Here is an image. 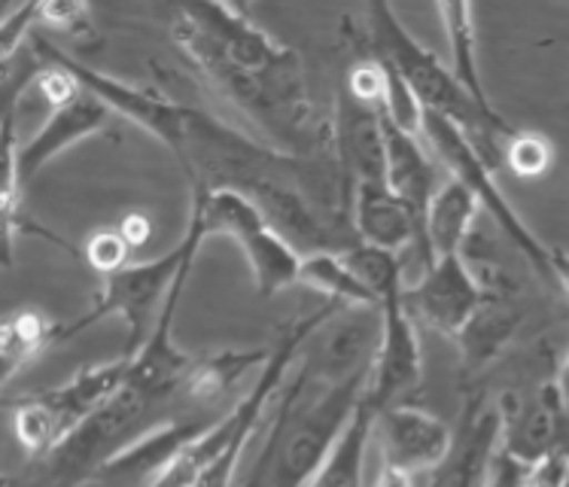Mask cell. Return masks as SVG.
<instances>
[{
	"mask_svg": "<svg viewBox=\"0 0 569 487\" xmlns=\"http://www.w3.org/2000/svg\"><path fill=\"white\" fill-rule=\"evenodd\" d=\"M369 371L345 381H320L299 362L268 424L266 448L241 487H308L326 464L332 445L348 427L353 408L369 384Z\"/></svg>",
	"mask_w": 569,
	"mask_h": 487,
	"instance_id": "obj_1",
	"label": "cell"
},
{
	"mask_svg": "<svg viewBox=\"0 0 569 487\" xmlns=\"http://www.w3.org/2000/svg\"><path fill=\"white\" fill-rule=\"evenodd\" d=\"M174 399L180 396L159 394V390H147V387L126 381L92 418L82 420L56 451L28 460L22 473L7 481V487H82L98 481L101 469L117 454L164 424L159 415Z\"/></svg>",
	"mask_w": 569,
	"mask_h": 487,
	"instance_id": "obj_2",
	"label": "cell"
},
{
	"mask_svg": "<svg viewBox=\"0 0 569 487\" xmlns=\"http://www.w3.org/2000/svg\"><path fill=\"white\" fill-rule=\"evenodd\" d=\"M366 16H369L372 52L393 61L408 86L415 89L423 110H432L439 117L451 119L453 126L469 138V143L481 152V159L490 168H497L502 159V147H497V138H506V135L472 105V98L463 92V86L453 80L451 68H445L436 52H430L423 43H418L415 37L408 34L406 24L396 19L393 7L369 3Z\"/></svg>",
	"mask_w": 569,
	"mask_h": 487,
	"instance_id": "obj_3",
	"label": "cell"
},
{
	"mask_svg": "<svg viewBox=\"0 0 569 487\" xmlns=\"http://www.w3.org/2000/svg\"><path fill=\"white\" fill-rule=\"evenodd\" d=\"M208 232H204V222H201V213H198L196 205H189V222H187V232L180 238L171 254H162L150 259V262H128L126 268H119L113 275H104V287L101 292L94 296V305L89 311L82 314L80 320H73V324L61 326V341H68L70 336H80L82 329H89L98 320H104L110 314H119L122 317V324L128 329V345L122 350V357H134L143 345H147V338H150V320L159 302L168 299V292L174 287L177 275H180V266H183V259L192 250V244L204 241Z\"/></svg>",
	"mask_w": 569,
	"mask_h": 487,
	"instance_id": "obj_4",
	"label": "cell"
},
{
	"mask_svg": "<svg viewBox=\"0 0 569 487\" xmlns=\"http://www.w3.org/2000/svg\"><path fill=\"white\" fill-rule=\"evenodd\" d=\"M126 378L128 357H119L101 366H86L68 384L52 387V390L10 396L7 411H10L16 439L28 454V460L56 451L82 420L92 418L94 411L117 394Z\"/></svg>",
	"mask_w": 569,
	"mask_h": 487,
	"instance_id": "obj_5",
	"label": "cell"
},
{
	"mask_svg": "<svg viewBox=\"0 0 569 487\" xmlns=\"http://www.w3.org/2000/svg\"><path fill=\"white\" fill-rule=\"evenodd\" d=\"M420 138L427 143V150L436 156V162L448 171V177H453L457 183H463L478 198V205L497 220L502 232L509 235V241L518 247V254L542 278L555 280V271H551V247H546V244L527 229V222L518 217V210L511 208L509 198L502 196V189L493 180V168L481 159V152L469 143L463 131L453 126L451 119L427 110L423 113V131H420Z\"/></svg>",
	"mask_w": 569,
	"mask_h": 487,
	"instance_id": "obj_6",
	"label": "cell"
},
{
	"mask_svg": "<svg viewBox=\"0 0 569 487\" xmlns=\"http://www.w3.org/2000/svg\"><path fill=\"white\" fill-rule=\"evenodd\" d=\"M28 47H31V56L40 61H52L59 64L80 82L82 89L89 95H94L101 105L110 110V113H119L126 117L128 122H134L138 128H143L147 135H152L156 140H162L168 150L180 156L183 152V140H187L189 119H192V110L196 107L180 105V101H171L159 92H150V89H140V86H131V82H122L110 73H101V70L82 64L68 52H61L59 47H52L47 37L40 34L34 28V34L28 37Z\"/></svg>",
	"mask_w": 569,
	"mask_h": 487,
	"instance_id": "obj_7",
	"label": "cell"
},
{
	"mask_svg": "<svg viewBox=\"0 0 569 487\" xmlns=\"http://www.w3.org/2000/svg\"><path fill=\"white\" fill-rule=\"evenodd\" d=\"M406 284L381 296V341L375 350L366 396L375 406H406V399L420 387L423 354H420L418 320L406 308Z\"/></svg>",
	"mask_w": 569,
	"mask_h": 487,
	"instance_id": "obj_8",
	"label": "cell"
},
{
	"mask_svg": "<svg viewBox=\"0 0 569 487\" xmlns=\"http://www.w3.org/2000/svg\"><path fill=\"white\" fill-rule=\"evenodd\" d=\"M402 299L415 320L427 324L442 336L457 338L463 332V326L493 299V292L488 284H481L472 275L463 254H457L436 259L420 275L418 284L406 287Z\"/></svg>",
	"mask_w": 569,
	"mask_h": 487,
	"instance_id": "obj_9",
	"label": "cell"
},
{
	"mask_svg": "<svg viewBox=\"0 0 569 487\" xmlns=\"http://www.w3.org/2000/svg\"><path fill=\"white\" fill-rule=\"evenodd\" d=\"M502 411V451L533 466L548 454H569V402L558 381H546L536 396L521 399L506 390L497 402Z\"/></svg>",
	"mask_w": 569,
	"mask_h": 487,
	"instance_id": "obj_10",
	"label": "cell"
},
{
	"mask_svg": "<svg viewBox=\"0 0 569 487\" xmlns=\"http://www.w3.org/2000/svg\"><path fill=\"white\" fill-rule=\"evenodd\" d=\"M502 448V411L485 396H469L460 427L442 464L432 469L430 487H490Z\"/></svg>",
	"mask_w": 569,
	"mask_h": 487,
	"instance_id": "obj_11",
	"label": "cell"
},
{
	"mask_svg": "<svg viewBox=\"0 0 569 487\" xmlns=\"http://www.w3.org/2000/svg\"><path fill=\"white\" fill-rule=\"evenodd\" d=\"M378 117L383 128V147H387V183L406 201V208L418 222L420 254H423V266L430 268L436 259L427 244V213H430L432 196L439 192V162L420 143L423 138L402 131L383 110H378Z\"/></svg>",
	"mask_w": 569,
	"mask_h": 487,
	"instance_id": "obj_12",
	"label": "cell"
},
{
	"mask_svg": "<svg viewBox=\"0 0 569 487\" xmlns=\"http://www.w3.org/2000/svg\"><path fill=\"white\" fill-rule=\"evenodd\" d=\"M375 439L381 445V464L402 473H430L442 464L453 445V433L445 420L415 406L383 408L378 415Z\"/></svg>",
	"mask_w": 569,
	"mask_h": 487,
	"instance_id": "obj_13",
	"label": "cell"
},
{
	"mask_svg": "<svg viewBox=\"0 0 569 487\" xmlns=\"http://www.w3.org/2000/svg\"><path fill=\"white\" fill-rule=\"evenodd\" d=\"M336 159L341 175L350 183H387V147H383L381 117L375 107L360 105L345 89L338 98V117L332 122Z\"/></svg>",
	"mask_w": 569,
	"mask_h": 487,
	"instance_id": "obj_14",
	"label": "cell"
},
{
	"mask_svg": "<svg viewBox=\"0 0 569 487\" xmlns=\"http://www.w3.org/2000/svg\"><path fill=\"white\" fill-rule=\"evenodd\" d=\"M107 119H110V110L86 89L70 105L56 107L47 122L37 128L34 138L24 140L19 152H16L22 186L31 183L40 175V168L52 162V159H59L61 152H68L70 147H77L80 140L92 138L98 131H104Z\"/></svg>",
	"mask_w": 569,
	"mask_h": 487,
	"instance_id": "obj_15",
	"label": "cell"
},
{
	"mask_svg": "<svg viewBox=\"0 0 569 487\" xmlns=\"http://www.w3.org/2000/svg\"><path fill=\"white\" fill-rule=\"evenodd\" d=\"M350 220L360 244L378 250H415V259L423 266L420 254L418 222L406 208V201L396 196L390 183H357L350 192ZM427 271V266H423Z\"/></svg>",
	"mask_w": 569,
	"mask_h": 487,
	"instance_id": "obj_16",
	"label": "cell"
},
{
	"mask_svg": "<svg viewBox=\"0 0 569 487\" xmlns=\"http://www.w3.org/2000/svg\"><path fill=\"white\" fill-rule=\"evenodd\" d=\"M210 424L208 420H164L156 429H150L147 436H140L138 441H131L126 451L117 454L110 464L101 469L98 481H117V478H138V481H150L162 473L164 466L174 460L177 454L187 448L189 441H196Z\"/></svg>",
	"mask_w": 569,
	"mask_h": 487,
	"instance_id": "obj_17",
	"label": "cell"
},
{
	"mask_svg": "<svg viewBox=\"0 0 569 487\" xmlns=\"http://www.w3.org/2000/svg\"><path fill=\"white\" fill-rule=\"evenodd\" d=\"M439 19L445 22V34L451 43V73L453 80L463 86V92L472 98V105L485 113V117L500 128L506 138H511L518 128L511 126L509 119L502 117L500 110L490 101L481 70H478V49H476V22H472V7L469 3H439L436 7Z\"/></svg>",
	"mask_w": 569,
	"mask_h": 487,
	"instance_id": "obj_18",
	"label": "cell"
},
{
	"mask_svg": "<svg viewBox=\"0 0 569 487\" xmlns=\"http://www.w3.org/2000/svg\"><path fill=\"white\" fill-rule=\"evenodd\" d=\"M378 415H381V408L362 394L353 415H350L348 427L341 429L326 464L320 466V473L308 487H362L366 454H369V441L375 439Z\"/></svg>",
	"mask_w": 569,
	"mask_h": 487,
	"instance_id": "obj_19",
	"label": "cell"
},
{
	"mask_svg": "<svg viewBox=\"0 0 569 487\" xmlns=\"http://www.w3.org/2000/svg\"><path fill=\"white\" fill-rule=\"evenodd\" d=\"M478 208H481L478 198L453 177L439 186V192L432 196L430 213H427V244H430L432 259L457 256L463 250L466 235L476 222Z\"/></svg>",
	"mask_w": 569,
	"mask_h": 487,
	"instance_id": "obj_20",
	"label": "cell"
},
{
	"mask_svg": "<svg viewBox=\"0 0 569 487\" xmlns=\"http://www.w3.org/2000/svg\"><path fill=\"white\" fill-rule=\"evenodd\" d=\"M241 250L247 256V266L253 271L256 292L262 299L278 296L280 290H287L292 284H299L302 278V254L280 238L274 229H256L247 238H241Z\"/></svg>",
	"mask_w": 569,
	"mask_h": 487,
	"instance_id": "obj_21",
	"label": "cell"
},
{
	"mask_svg": "<svg viewBox=\"0 0 569 487\" xmlns=\"http://www.w3.org/2000/svg\"><path fill=\"white\" fill-rule=\"evenodd\" d=\"M521 326V314L509 311L506 305L493 296L481 311L463 326V332L453 338L460 348V360H463L466 375H476L488 362H493L509 345L515 332Z\"/></svg>",
	"mask_w": 569,
	"mask_h": 487,
	"instance_id": "obj_22",
	"label": "cell"
},
{
	"mask_svg": "<svg viewBox=\"0 0 569 487\" xmlns=\"http://www.w3.org/2000/svg\"><path fill=\"white\" fill-rule=\"evenodd\" d=\"M271 350H220L210 357H198L192 371L183 381V399L196 402V406H210L217 402L222 394H229L234 384L244 378L247 371L256 366H266Z\"/></svg>",
	"mask_w": 569,
	"mask_h": 487,
	"instance_id": "obj_23",
	"label": "cell"
},
{
	"mask_svg": "<svg viewBox=\"0 0 569 487\" xmlns=\"http://www.w3.org/2000/svg\"><path fill=\"white\" fill-rule=\"evenodd\" d=\"M61 324L49 320L43 311H22L10 314L3 320L0 329V357H3V384H12V378L22 369H28V362H34L40 354L52 345H59Z\"/></svg>",
	"mask_w": 569,
	"mask_h": 487,
	"instance_id": "obj_24",
	"label": "cell"
},
{
	"mask_svg": "<svg viewBox=\"0 0 569 487\" xmlns=\"http://www.w3.org/2000/svg\"><path fill=\"white\" fill-rule=\"evenodd\" d=\"M299 284L323 292L326 302H336L341 308H381L378 296L353 275V268L338 254L305 256Z\"/></svg>",
	"mask_w": 569,
	"mask_h": 487,
	"instance_id": "obj_25",
	"label": "cell"
},
{
	"mask_svg": "<svg viewBox=\"0 0 569 487\" xmlns=\"http://www.w3.org/2000/svg\"><path fill=\"white\" fill-rule=\"evenodd\" d=\"M502 159L511 168V175L521 180H533V177L548 175V168L555 165V147L551 140L536 135V131H515L506 147H502Z\"/></svg>",
	"mask_w": 569,
	"mask_h": 487,
	"instance_id": "obj_26",
	"label": "cell"
},
{
	"mask_svg": "<svg viewBox=\"0 0 569 487\" xmlns=\"http://www.w3.org/2000/svg\"><path fill=\"white\" fill-rule=\"evenodd\" d=\"M47 24V28H56V31H64L73 40H89L94 34L92 28V12L86 3H77V0H52V3H40L37 10V28Z\"/></svg>",
	"mask_w": 569,
	"mask_h": 487,
	"instance_id": "obj_27",
	"label": "cell"
},
{
	"mask_svg": "<svg viewBox=\"0 0 569 487\" xmlns=\"http://www.w3.org/2000/svg\"><path fill=\"white\" fill-rule=\"evenodd\" d=\"M128 254H131V244L126 241V235L119 229H104V232H94L86 241V262L101 271V275H113L119 268L128 266Z\"/></svg>",
	"mask_w": 569,
	"mask_h": 487,
	"instance_id": "obj_28",
	"label": "cell"
},
{
	"mask_svg": "<svg viewBox=\"0 0 569 487\" xmlns=\"http://www.w3.org/2000/svg\"><path fill=\"white\" fill-rule=\"evenodd\" d=\"M37 10L40 3H22V7H10L0 19V49H3V64H10L12 56L24 49V37L34 34L37 28Z\"/></svg>",
	"mask_w": 569,
	"mask_h": 487,
	"instance_id": "obj_29",
	"label": "cell"
},
{
	"mask_svg": "<svg viewBox=\"0 0 569 487\" xmlns=\"http://www.w3.org/2000/svg\"><path fill=\"white\" fill-rule=\"evenodd\" d=\"M569 454H548L539 464H533L527 469V476L521 478L518 487H560L563 485V476H567Z\"/></svg>",
	"mask_w": 569,
	"mask_h": 487,
	"instance_id": "obj_30",
	"label": "cell"
},
{
	"mask_svg": "<svg viewBox=\"0 0 569 487\" xmlns=\"http://www.w3.org/2000/svg\"><path fill=\"white\" fill-rule=\"evenodd\" d=\"M527 469L530 466L521 464L518 457H511L500 448L497 454V466H493V478H490V487H518L521 485V478L527 476Z\"/></svg>",
	"mask_w": 569,
	"mask_h": 487,
	"instance_id": "obj_31",
	"label": "cell"
},
{
	"mask_svg": "<svg viewBox=\"0 0 569 487\" xmlns=\"http://www.w3.org/2000/svg\"><path fill=\"white\" fill-rule=\"evenodd\" d=\"M119 232L126 235V241L131 244V250H138V247H143V244L150 241V217H147V213H128L126 220H122V226H119Z\"/></svg>",
	"mask_w": 569,
	"mask_h": 487,
	"instance_id": "obj_32",
	"label": "cell"
},
{
	"mask_svg": "<svg viewBox=\"0 0 569 487\" xmlns=\"http://www.w3.org/2000/svg\"><path fill=\"white\" fill-rule=\"evenodd\" d=\"M551 271H555V280H558L560 290L567 292L569 299V250L551 247Z\"/></svg>",
	"mask_w": 569,
	"mask_h": 487,
	"instance_id": "obj_33",
	"label": "cell"
},
{
	"mask_svg": "<svg viewBox=\"0 0 569 487\" xmlns=\"http://www.w3.org/2000/svg\"><path fill=\"white\" fill-rule=\"evenodd\" d=\"M375 487H415V476H411V473H402V469H396V466L381 464L378 485Z\"/></svg>",
	"mask_w": 569,
	"mask_h": 487,
	"instance_id": "obj_34",
	"label": "cell"
},
{
	"mask_svg": "<svg viewBox=\"0 0 569 487\" xmlns=\"http://www.w3.org/2000/svg\"><path fill=\"white\" fill-rule=\"evenodd\" d=\"M555 381H558L560 394H563V399L569 402V354H567V360L558 366V371H555Z\"/></svg>",
	"mask_w": 569,
	"mask_h": 487,
	"instance_id": "obj_35",
	"label": "cell"
},
{
	"mask_svg": "<svg viewBox=\"0 0 569 487\" xmlns=\"http://www.w3.org/2000/svg\"><path fill=\"white\" fill-rule=\"evenodd\" d=\"M560 487H569V466H567V476H563V485Z\"/></svg>",
	"mask_w": 569,
	"mask_h": 487,
	"instance_id": "obj_36",
	"label": "cell"
}]
</instances>
